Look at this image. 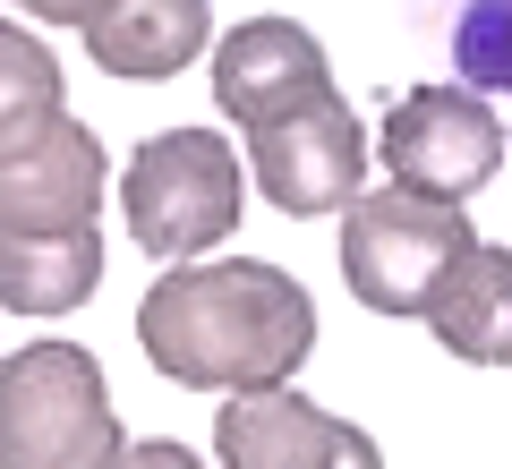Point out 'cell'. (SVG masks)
Here are the masks:
<instances>
[{
	"label": "cell",
	"instance_id": "obj_9",
	"mask_svg": "<svg viewBox=\"0 0 512 469\" xmlns=\"http://www.w3.org/2000/svg\"><path fill=\"white\" fill-rule=\"evenodd\" d=\"M316 94H333V69H325V43L291 18H248L214 43V103L231 111L239 128H274L291 111H308Z\"/></svg>",
	"mask_w": 512,
	"mask_h": 469
},
{
	"label": "cell",
	"instance_id": "obj_11",
	"mask_svg": "<svg viewBox=\"0 0 512 469\" xmlns=\"http://www.w3.org/2000/svg\"><path fill=\"white\" fill-rule=\"evenodd\" d=\"M427 333H436L461 367H504L512 359V248L478 239V248L444 273V290L427 299Z\"/></svg>",
	"mask_w": 512,
	"mask_h": 469
},
{
	"label": "cell",
	"instance_id": "obj_16",
	"mask_svg": "<svg viewBox=\"0 0 512 469\" xmlns=\"http://www.w3.org/2000/svg\"><path fill=\"white\" fill-rule=\"evenodd\" d=\"M111 469H205V461H197L188 444H163V435H154V444H128Z\"/></svg>",
	"mask_w": 512,
	"mask_h": 469
},
{
	"label": "cell",
	"instance_id": "obj_2",
	"mask_svg": "<svg viewBox=\"0 0 512 469\" xmlns=\"http://www.w3.org/2000/svg\"><path fill=\"white\" fill-rule=\"evenodd\" d=\"M239 205H248V180H239L231 137H214V128H163L120 171L128 239L154 265H205V248L239 231Z\"/></svg>",
	"mask_w": 512,
	"mask_h": 469
},
{
	"label": "cell",
	"instance_id": "obj_12",
	"mask_svg": "<svg viewBox=\"0 0 512 469\" xmlns=\"http://www.w3.org/2000/svg\"><path fill=\"white\" fill-rule=\"evenodd\" d=\"M103 290V231H0V307L69 316Z\"/></svg>",
	"mask_w": 512,
	"mask_h": 469
},
{
	"label": "cell",
	"instance_id": "obj_14",
	"mask_svg": "<svg viewBox=\"0 0 512 469\" xmlns=\"http://www.w3.org/2000/svg\"><path fill=\"white\" fill-rule=\"evenodd\" d=\"M60 60L35 26H0V145L35 137L43 120H60Z\"/></svg>",
	"mask_w": 512,
	"mask_h": 469
},
{
	"label": "cell",
	"instance_id": "obj_15",
	"mask_svg": "<svg viewBox=\"0 0 512 469\" xmlns=\"http://www.w3.org/2000/svg\"><path fill=\"white\" fill-rule=\"evenodd\" d=\"M18 9H26V18H35V26H77V35H86V26L103 18L111 0H18Z\"/></svg>",
	"mask_w": 512,
	"mask_h": 469
},
{
	"label": "cell",
	"instance_id": "obj_4",
	"mask_svg": "<svg viewBox=\"0 0 512 469\" xmlns=\"http://www.w3.org/2000/svg\"><path fill=\"white\" fill-rule=\"evenodd\" d=\"M478 248L470 214L419 188H367L342 214V282L367 316H427L444 273Z\"/></svg>",
	"mask_w": 512,
	"mask_h": 469
},
{
	"label": "cell",
	"instance_id": "obj_3",
	"mask_svg": "<svg viewBox=\"0 0 512 469\" xmlns=\"http://www.w3.org/2000/svg\"><path fill=\"white\" fill-rule=\"evenodd\" d=\"M120 452L94 350L35 342L0 359V469H111Z\"/></svg>",
	"mask_w": 512,
	"mask_h": 469
},
{
	"label": "cell",
	"instance_id": "obj_1",
	"mask_svg": "<svg viewBox=\"0 0 512 469\" xmlns=\"http://www.w3.org/2000/svg\"><path fill=\"white\" fill-rule=\"evenodd\" d=\"M137 342L188 393H274L316 350V299L265 256L163 265V282L137 307Z\"/></svg>",
	"mask_w": 512,
	"mask_h": 469
},
{
	"label": "cell",
	"instance_id": "obj_6",
	"mask_svg": "<svg viewBox=\"0 0 512 469\" xmlns=\"http://www.w3.org/2000/svg\"><path fill=\"white\" fill-rule=\"evenodd\" d=\"M248 180L282 214H350L367 197V120L342 94H316L308 111L256 128L248 137Z\"/></svg>",
	"mask_w": 512,
	"mask_h": 469
},
{
	"label": "cell",
	"instance_id": "obj_8",
	"mask_svg": "<svg viewBox=\"0 0 512 469\" xmlns=\"http://www.w3.org/2000/svg\"><path fill=\"white\" fill-rule=\"evenodd\" d=\"M214 461L222 469H384V452L350 418H333L316 401H299L291 384H274V393H231L222 401Z\"/></svg>",
	"mask_w": 512,
	"mask_h": 469
},
{
	"label": "cell",
	"instance_id": "obj_7",
	"mask_svg": "<svg viewBox=\"0 0 512 469\" xmlns=\"http://www.w3.org/2000/svg\"><path fill=\"white\" fill-rule=\"evenodd\" d=\"M0 231H103V137L86 120H43L0 145Z\"/></svg>",
	"mask_w": 512,
	"mask_h": 469
},
{
	"label": "cell",
	"instance_id": "obj_5",
	"mask_svg": "<svg viewBox=\"0 0 512 469\" xmlns=\"http://www.w3.org/2000/svg\"><path fill=\"white\" fill-rule=\"evenodd\" d=\"M376 154H384V171H393V188H419V197L470 205L478 188L504 171V120H495L487 94L410 86L402 103L384 111Z\"/></svg>",
	"mask_w": 512,
	"mask_h": 469
},
{
	"label": "cell",
	"instance_id": "obj_10",
	"mask_svg": "<svg viewBox=\"0 0 512 469\" xmlns=\"http://www.w3.org/2000/svg\"><path fill=\"white\" fill-rule=\"evenodd\" d=\"M205 43H214V0H111L103 18L86 26L94 69H103V77H128V86L180 77Z\"/></svg>",
	"mask_w": 512,
	"mask_h": 469
},
{
	"label": "cell",
	"instance_id": "obj_13",
	"mask_svg": "<svg viewBox=\"0 0 512 469\" xmlns=\"http://www.w3.org/2000/svg\"><path fill=\"white\" fill-rule=\"evenodd\" d=\"M410 18L444 35L461 86L512 94V0H410Z\"/></svg>",
	"mask_w": 512,
	"mask_h": 469
}]
</instances>
